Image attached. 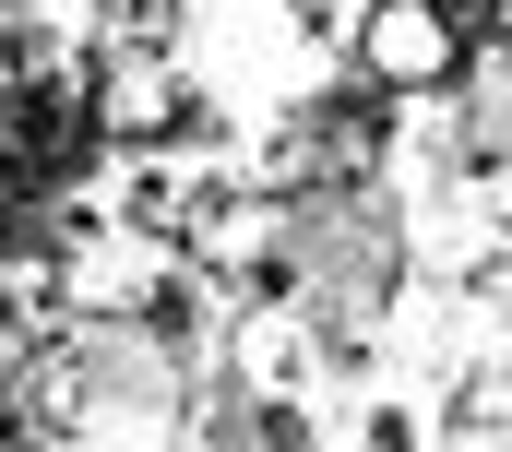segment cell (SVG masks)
Listing matches in <instances>:
<instances>
[{"instance_id": "1", "label": "cell", "mask_w": 512, "mask_h": 452, "mask_svg": "<svg viewBox=\"0 0 512 452\" xmlns=\"http://www.w3.org/2000/svg\"><path fill=\"white\" fill-rule=\"evenodd\" d=\"M358 60H370V84H441V72H453L441 0H382V12L358 24Z\"/></svg>"}, {"instance_id": "2", "label": "cell", "mask_w": 512, "mask_h": 452, "mask_svg": "<svg viewBox=\"0 0 512 452\" xmlns=\"http://www.w3.org/2000/svg\"><path fill=\"white\" fill-rule=\"evenodd\" d=\"M167 108H179V84L155 60H120L108 72V131H167Z\"/></svg>"}]
</instances>
